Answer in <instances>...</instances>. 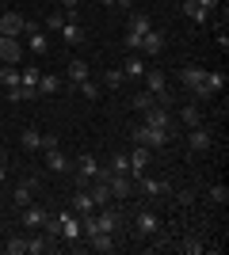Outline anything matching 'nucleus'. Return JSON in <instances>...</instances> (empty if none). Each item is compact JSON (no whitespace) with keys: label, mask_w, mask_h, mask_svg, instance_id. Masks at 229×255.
Segmentation results:
<instances>
[{"label":"nucleus","mask_w":229,"mask_h":255,"mask_svg":"<svg viewBox=\"0 0 229 255\" xmlns=\"http://www.w3.org/2000/svg\"><path fill=\"white\" fill-rule=\"evenodd\" d=\"M172 141V129H161V126H145V122H138L134 126V145H145V149H164Z\"/></svg>","instance_id":"nucleus-1"},{"label":"nucleus","mask_w":229,"mask_h":255,"mask_svg":"<svg viewBox=\"0 0 229 255\" xmlns=\"http://www.w3.org/2000/svg\"><path fill=\"white\" fill-rule=\"evenodd\" d=\"M145 31H153V19L145 15V11H130V19H126V50L130 53H138V46H142V34Z\"/></svg>","instance_id":"nucleus-2"},{"label":"nucleus","mask_w":229,"mask_h":255,"mask_svg":"<svg viewBox=\"0 0 229 255\" xmlns=\"http://www.w3.org/2000/svg\"><path fill=\"white\" fill-rule=\"evenodd\" d=\"M134 191L145 194V198H164V194H172V183L168 179H157V175H134Z\"/></svg>","instance_id":"nucleus-3"},{"label":"nucleus","mask_w":229,"mask_h":255,"mask_svg":"<svg viewBox=\"0 0 229 255\" xmlns=\"http://www.w3.org/2000/svg\"><path fill=\"white\" fill-rule=\"evenodd\" d=\"M161 233V213H153V210H138L134 213V236L138 240H149V236Z\"/></svg>","instance_id":"nucleus-4"},{"label":"nucleus","mask_w":229,"mask_h":255,"mask_svg":"<svg viewBox=\"0 0 229 255\" xmlns=\"http://www.w3.org/2000/svg\"><path fill=\"white\" fill-rule=\"evenodd\" d=\"M99 175V160L92 156V152H80V156H76V187H92V179H96Z\"/></svg>","instance_id":"nucleus-5"},{"label":"nucleus","mask_w":229,"mask_h":255,"mask_svg":"<svg viewBox=\"0 0 229 255\" xmlns=\"http://www.w3.org/2000/svg\"><path fill=\"white\" fill-rule=\"evenodd\" d=\"M210 145H214V133H210L207 126H191L187 129V152L203 156V152H210Z\"/></svg>","instance_id":"nucleus-6"},{"label":"nucleus","mask_w":229,"mask_h":255,"mask_svg":"<svg viewBox=\"0 0 229 255\" xmlns=\"http://www.w3.org/2000/svg\"><path fill=\"white\" fill-rule=\"evenodd\" d=\"M180 80H184V88L191 92L195 99H203V80H207V69H199V65H187L184 73H180Z\"/></svg>","instance_id":"nucleus-7"},{"label":"nucleus","mask_w":229,"mask_h":255,"mask_svg":"<svg viewBox=\"0 0 229 255\" xmlns=\"http://www.w3.org/2000/svg\"><path fill=\"white\" fill-rule=\"evenodd\" d=\"M0 34H8V38L27 34V19H23L19 11H4V15H0Z\"/></svg>","instance_id":"nucleus-8"},{"label":"nucleus","mask_w":229,"mask_h":255,"mask_svg":"<svg viewBox=\"0 0 229 255\" xmlns=\"http://www.w3.org/2000/svg\"><path fill=\"white\" fill-rule=\"evenodd\" d=\"M142 122L145 126H161V129H172V111L161 103H153L149 111H142Z\"/></svg>","instance_id":"nucleus-9"},{"label":"nucleus","mask_w":229,"mask_h":255,"mask_svg":"<svg viewBox=\"0 0 229 255\" xmlns=\"http://www.w3.org/2000/svg\"><path fill=\"white\" fill-rule=\"evenodd\" d=\"M34 191H38V179H34V175H27V179H23L19 187L11 191V206H15V210H23V206H31Z\"/></svg>","instance_id":"nucleus-10"},{"label":"nucleus","mask_w":229,"mask_h":255,"mask_svg":"<svg viewBox=\"0 0 229 255\" xmlns=\"http://www.w3.org/2000/svg\"><path fill=\"white\" fill-rule=\"evenodd\" d=\"M46 213H50V210H42V206H23V210H19V221L23 225H27V229H34V233H38V229H42V225H46Z\"/></svg>","instance_id":"nucleus-11"},{"label":"nucleus","mask_w":229,"mask_h":255,"mask_svg":"<svg viewBox=\"0 0 229 255\" xmlns=\"http://www.w3.org/2000/svg\"><path fill=\"white\" fill-rule=\"evenodd\" d=\"M0 61H8V65L23 61V46H19V38H8V34H0Z\"/></svg>","instance_id":"nucleus-12"},{"label":"nucleus","mask_w":229,"mask_h":255,"mask_svg":"<svg viewBox=\"0 0 229 255\" xmlns=\"http://www.w3.org/2000/svg\"><path fill=\"white\" fill-rule=\"evenodd\" d=\"M161 50H164V34H161V31H145V34H142V46H138V53H142V57H157Z\"/></svg>","instance_id":"nucleus-13"},{"label":"nucleus","mask_w":229,"mask_h":255,"mask_svg":"<svg viewBox=\"0 0 229 255\" xmlns=\"http://www.w3.org/2000/svg\"><path fill=\"white\" fill-rule=\"evenodd\" d=\"M42 152H46V168L50 171H57V175L69 171V156L61 152V145H50V149H42Z\"/></svg>","instance_id":"nucleus-14"},{"label":"nucleus","mask_w":229,"mask_h":255,"mask_svg":"<svg viewBox=\"0 0 229 255\" xmlns=\"http://www.w3.org/2000/svg\"><path fill=\"white\" fill-rule=\"evenodd\" d=\"M61 236H65L69 244H76V240L84 236V233H80V217H76L73 210H65V213H61Z\"/></svg>","instance_id":"nucleus-15"},{"label":"nucleus","mask_w":229,"mask_h":255,"mask_svg":"<svg viewBox=\"0 0 229 255\" xmlns=\"http://www.w3.org/2000/svg\"><path fill=\"white\" fill-rule=\"evenodd\" d=\"M69 210H73L76 217H84V213H96V202H92L88 187H76V194H73V206H69Z\"/></svg>","instance_id":"nucleus-16"},{"label":"nucleus","mask_w":229,"mask_h":255,"mask_svg":"<svg viewBox=\"0 0 229 255\" xmlns=\"http://www.w3.org/2000/svg\"><path fill=\"white\" fill-rule=\"evenodd\" d=\"M149 160H153V149L134 145V152H130V175H142V171L149 168Z\"/></svg>","instance_id":"nucleus-17"},{"label":"nucleus","mask_w":229,"mask_h":255,"mask_svg":"<svg viewBox=\"0 0 229 255\" xmlns=\"http://www.w3.org/2000/svg\"><path fill=\"white\" fill-rule=\"evenodd\" d=\"M88 194H92V202H96V210H103V206H111V202H115V198H111V187H107L103 179H92Z\"/></svg>","instance_id":"nucleus-18"},{"label":"nucleus","mask_w":229,"mask_h":255,"mask_svg":"<svg viewBox=\"0 0 229 255\" xmlns=\"http://www.w3.org/2000/svg\"><path fill=\"white\" fill-rule=\"evenodd\" d=\"M46 252H54V240H50L46 233L27 236V255H46Z\"/></svg>","instance_id":"nucleus-19"},{"label":"nucleus","mask_w":229,"mask_h":255,"mask_svg":"<svg viewBox=\"0 0 229 255\" xmlns=\"http://www.w3.org/2000/svg\"><path fill=\"white\" fill-rule=\"evenodd\" d=\"M27 46H31L34 53H50V38H46L34 23H27Z\"/></svg>","instance_id":"nucleus-20"},{"label":"nucleus","mask_w":229,"mask_h":255,"mask_svg":"<svg viewBox=\"0 0 229 255\" xmlns=\"http://www.w3.org/2000/svg\"><path fill=\"white\" fill-rule=\"evenodd\" d=\"M57 34L65 38V46H80V42H84V27H80L76 19H65V27H61Z\"/></svg>","instance_id":"nucleus-21"},{"label":"nucleus","mask_w":229,"mask_h":255,"mask_svg":"<svg viewBox=\"0 0 229 255\" xmlns=\"http://www.w3.org/2000/svg\"><path fill=\"white\" fill-rule=\"evenodd\" d=\"M61 84H65V76L42 73V76H38V96H54V92H61Z\"/></svg>","instance_id":"nucleus-22"},{"label":"nucleus","mask_w":229,"mask_h":255,"mask_svg":"<svg viewBox=\"0 0 229 255\" xmlns=\"http://www.w3.org/2000/svg\"><path fill=\"white\" fill-rule=\"evenodd\" d=\"M180 122H184L187 129L203 126V107H199V103H184V107H180Z\"/></svg>","instance_id":"nucleus-23"},{"label":"nucleus","mask_w":229,"mask_h":255,"mask_svg":"<svg viewBox=\"0 0 229 255\" xmlns=\"http://www.w3.org/2000/svg\"><path fill=\"white\" fill-rule=\"evenodd\" d=\"M19 141H23V149H27V152L46 149V133H38V129H23V133H19Z\"/></svg>","instance_id":"nucleus-24"},{"label":"nucleus","mask_w":229,"mask_h":255,"mask_svg":"<svg viewBox=\"0 0 229 255\" xmlns=\"http://www.w3.org/2000/svg\"><path fill=\"white\" fill-rule=\"evenodd\" d=\"M88 240H92V252H115V248H119L115 233H92Z\"/></svg>","instance_id":"nucleus-25"},{"label":"nucleus","mask_w":229,"mask_h":255,"mask_svg":"<svg viewBox=\"0 0 229 255\" xmlns=\"http://www.w3.org/2000/svg\"><path fill=\"white\" fill-rule=\"evenodd\" d=\"M222 88H226V73H207V80H203V99L218 96Z\"/></svg>","instance_id":"nucleus-26"},{"label":"nucleus","mask_w":229,"mask_h":255,"mask_svg":"<svg viewBox=\"0 0 229 255\" xmlns=\"http://www.w3.org/2000/svg\"><path fill=\"white\" fill-rule=\"evenodd\" d=\"M65 76H69V84L76 88V84H84L88 76H92V69H88V61H69V73Z\"/></svg>","instance_id":"nucleus-27"},{"label":"nucleus","mask_w":229,"mask_h":255,"mask_svg":"<svg viewBox=\"0 0 229 255\" xmlns=\"http://www.w3.org/2000/svg\"><path fill=\"white\" fill-rule=\"evenodd\" d=\"M184 15L195 23H210V11L203 8V4H195V0H184Z\"/></svg>","instance_id":"nucleus-28"},{"label":"nucleus","mask_w":229,"mask_h":255,"mask_svg":"<svg viewBox=\"0 0 229 255\" xmlns=\"http://www.w3.org/2000/svg\"><path fill=\"white\" fill-rule=\"evenodd\" d=\"M27 99H38V92H34V88H23V84L8 88V103H27Z\"/></svg>","instance_id":"nucleus-29"},{"label":"nucleus","mask_w":229,"mask_h":255,"mask_svg":"<svg viewBox=\"0 0 229 255\" xmlns=\"http://www.w3.org/2000/svg\"><path fill=\"white\" fill-rule=\"evenodd\" d=\"M42 233L50 236V240H57V236H61V213H46V225H42Z\"/></svg>","instance_id":"nucleus-30"},{"label":"nucleus","mask_w":229,"mask_h":255,"mask_svg":"<svg viewBox=\"0 0 229 255\" xmlns=\"http://www.w3.org/2000/svg\"><path fill=\"white\" fill-rule=\"evenodd\" d=\"M145 69H149V65H145L142 57H130V61L122 65V76H130V80H138V76H142Z\"/></svg>","instance_id":"nucleus-31"},{"label":"nucleus","mask_w":229,"mask_h":255,"mask_svg":"<svg viewBox=\"0 0 229 255\" xmlns=\"http://www.w3.org/2000/svg\"><path fill=\"white\" fill-rule=\"evenodd\" d=\"M38 76H42V73H38L34 65H27V69H19V84H23V88H34V92H38Z\"/></svg>","instance_id":"nucleus-32"},{"label":"nucleus","mask_w":229,"mask_h":255,"mask_svg":"<svg viewBox=\"0 0 229 255\" xmlns=\"http://www.w3.org/2000/svg\"><path fill=\"white\" fill-rule=\"evenodd\" d=\"M0 84L15 88V84H19V69H15V65H0Z\"/></svg>","instance_id":"nucleus-33"},{"label":"nucleus","mask_w":229,"mask_h":255,"mask_svg":"<svg viewBox=\"0 0 229 255\" xmlns=\"http://www.w3.org/2000/svg\"><path fill=\"white\" fill-rule=\"evenodd\" d=\"M4 252H8V255H27V236H8Z\"/></svg>","instance_id":"nucleus-34"},{"label":"nucleus","mask_w":229,"mask_h":255,"mask_svg":"<svg viewBox=\"0 0 229 255\" xmlns=\"http://www.w3.org/2000/svg\"><path fill=\"white\" fill-rule=\"evenodd\" d=\"M180 252H184V255H203V252H207V244H203L199 236H187L184 244H180Z\"/></svg>","instance_id":"nucleus-35"},{"label":"nucleus","mask_w":229,"mask_h":255,"mask_svg":"<svg viewBox=\"0 0 229 255\" xmlns=\"http://www.w3.org/2000/svg\"><path fill=\"white\" fill-rule=\"evenodd\" d=\"M210 202H214V206L229 202V187H226V183H214V187H210Z\"/></svg>","instance_id":"nucleus-36"},{"label":"nucleus","mask_w":229,"mask_h":255,"mask_svg":"<svg viewBox=\"0 0 229 255\" xmlns=\"http://www.w3.org/2000/svg\"><path fill=\"white\" fill-rule=\"evenodd\" d=\"M153 103H157V99H153V96H149V92H138V96H134V99H130V107H134V111H138V115H142V111H149V107H153Z\"/></svg>","instance_id":"nucleus-37"},{"label":"nucleus","mask_w":229,"mask_h":255,"mask_svg":"<svg viewBox=\"0 0 229 255\" xmlns=\"http://www.w3.org/2000/svg\"><path fill=\"white\" fill-rule=\"evenodd\" d=\"M122 80H126V76H122V69H107V73H103V84H107L111 92H115V88H122Z\"/></svg>","instance_id":"nucleus-38"},{"label":"nucleus","mask_w":229,"mask_h":255,"mask_svg":"<svg viewBox=\"0 0 229 255\" xmlns=\"http://www.w3.org/2000/svg\"><path fill=\"white\" fill-rule=\"evenodd\" d=\"M76 88H80V96H84V99H99V84L92 80V76H88L84 84H76Z\"/></svg>","instance_id":"nucleus-39"},{"label":"nucleus","mask_w":229,"mask_h":255,"mask_svg":"<svg viewBox=\"0 0 229 255\" xmlns=\"http://www.w3.org/2000/svg\"><path fill=\"white\" fill-rule=\"evenodd\" d=\"M111 171H130V156H126V152H115V160H111Z\"/></svg>","instance_id":"nucleus-40"},{"label":"nucleus","mask_w":229,"mask_h":255,"mask_svg":"<svg viewBox=\"0 0 229 255\" xmlns=\"http://www.w3.org/2000/svg\"><path fill=\"white\" fill-rule=\"evenodd\" d=\"M46 27H50V31H61V27H65V15H61V11H50V15H46Z\"/></svg>","instance_id":"nucleus-41"},{"label":"nucleus","mask_w":229,"mask_h":255,"mask_svg":"<svg viewBox=\"0 0 229 255\" xmlns=\"http://www.w3.org/2000/svg\"><path fill=\"white\" fill-rule=\"evenodd\" d=\"M8 183V152H0V187Z\"/></svg>","instance_id":"nucleus-42"},{"label":"nucleus","mask_w":229,"mask_h":255,"mask_svg":"<svg viewBox=\"0 0 229 255\" xmlns=\"http://www.w3.org/2000/svg\"><path fill=\"white\" fill-rule=\"evenodd\" d=\"M176 198H180V202H184V206H191V202H195V187H187V191H180V194H176Z\"/></svg>","instance_id":"nucleus-43"},{"label":"nucleus","mask_w":229,"mask_h":255,"mask_svg":"<svg viewBox=\"0 0 229 255\" xmlns=\"http://www.w3.org/2000/svg\"><path fill=\"white\" fill-rule=\"evenodd\" d=\"M61 4H65V11H69V19H76V4H80V0H61Z\"/></svg>","instance_id":"nucleus-44"},{"label":"nucleus","mask_w":229,"mask_h":255,"mask_svg":"<svg viewBox=\"0 0 229 255\" xmlns=\"http://www.w3.org/2000/svg\"><path fill=\"white\" fill-rule=\"evenodd\" d=\"M195 4H203V8H207V11H214V8H218V4H222V0H195Z\"/></svg>","instance_id":"nucleus-45"},{"label":"nucleus","mask_w":229,"mask_h":255,"mask_svg":"<svg viewBox=\"0 0 229 255\" xmlns=\"http://www.w3.org/2000/svg\"><path fill=\"white\" fill-rule=\"evenodd\" d=\"M99 4H107V8H119V0H99Z\"/></svg>","instance_id":"nucleus-46"}]
</instances>
